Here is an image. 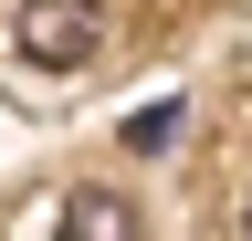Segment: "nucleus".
<instances>
[{
    "mask_svg": "<svg viewBox=\"0 0 252 241\" xmlns=\"http://www.w3.org/2000/svg\"><path fill=\"white\" fill-rule=\"evenodd\" d=\"M94 42H105V11H94V0H21L11 11V53L42 63V74L94 63Z\"/></svg>",
    "mask_w": 252,
    "mask_h": 241,
    "instance_id": "1",
    "label": "nucleus"
},
{
    "mask_svg": "<svg viewBox=\"0 0 252 241\" xmlns=\"http://www.w3.org/2000/svg\"><path fill=\"white\" fill-rule=\"evenodd\" d=\"M242 241H252V210H242Z\"/></svg>",
    "mask_w": 252,
    "mask_h": 241,
    "instance_id": "3",
    "label": "nucleus"
},
{
    "mask_svg": "<svg viewBox=\"0 0 252 241\" xmlns=\"http://www.w3.org/2000/svg\"><path fill=\"white\" fill-rule=\"evenodd\" d=\"M63 241H147L137 231V199L126 189H74L63 199Z\"/></svg>",
    "mask_w": 252,
    "mask_h": 241,
    "instance_id": "2",
    "label": "nucleus"
}]
</instances>
